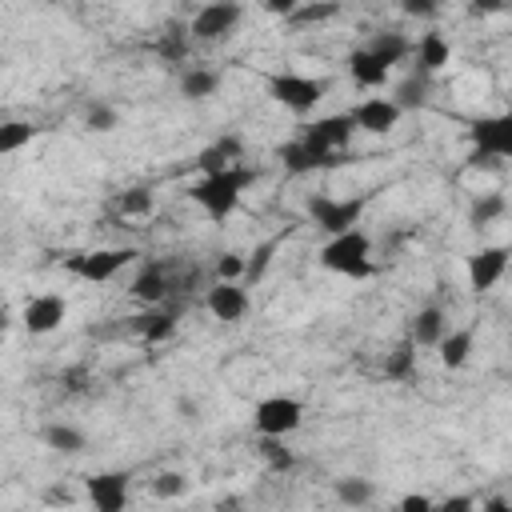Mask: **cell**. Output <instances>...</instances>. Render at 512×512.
Here are the masks:
<instances>
[{
  "instance_id": "cell-12",
  "label": "cell",
  "mask_w": 512,
  "mask_h": 512,
  "mask_svg": "<svg viewBox=\"0 0 512 512\" xmlns=\"http://www.w3.org/2000/svg\"><path fill=\"white\" fill-rule=\"evenodd\" d=\"M508 244H484V248H476L472 256H468V264H464V272H468V288L476 292V296H484V292H492L500 280H504V272H508Z\"/></svg>"
},
{
  "instance_id": "cell-18",
  "label": "cell",
  "mask_w": 512,
  "mask_h": 512,
  "mask_svg": "<svg viewBox=\"0 0 512 512\" xmlns=\"http://www.w3.org/2000/svg\"><path fill=\"white\" fill-rule=\"evenodd\" d=\"M412 52H416V72H420V76H436V72L448 68V60H452V44H448V36L436 32V28H428V32L412 44Z\"/></svg>"
},
{
  "instance_id": "cell-40",
  "label": "cell",
  "mask_w": 512,
  "mask_h": 512,
  "mask_svg": "<svg viewBox=\"0 0 512 512\" xmlns=\"http://www.w3.org/2000/svg\"><path fill=\"white\" fill-rule=\"evenodd\" d=\"M296 4H300V0H268V4H264V12H272V16H284V20H288V16L296 12Z\"/></svg>"
},
{
  "instance_id": "cell-17",
  "label": "cell",
  "mask_w": 512,
  "mask_h": 512,
  "mask_svg": "<svg viewBox=\"0 0 512 512\" xmlns=\"http://www.w3.org/2000/svg\"><path fill=\"white\" fill-rule=\"evenodd\" d=\"M276 160L284 164V172H288V176H308V172H320V168H332V164H336V160H328L324 152L308 148L300 136L284 140V144L276 148Z\"/></svg>"
},
{
  "instance_id": "cell-31",
  "label": "cell",
  "mask_w": 512,
  "mask_h": 512,
  "mask_svg": "<svg viewBox=\"0 0 512 512\" xmlns=\"http://www.w3.org/2000/svg\"><path fill=\"white\" fill-rule=\"evenodd\" d=\"M36 136L32 120H0V156H12L20 148H28Z\"/></svg>"
},
{
  "instance_id": "cell-28",
  "label": "cell",
  "mask_w": 512,
  "mask_h": 512,
  "mask_svg": "<svg viewBox=\"0 0 512 512\" xmlns=\"http://www.w3.org/2000/svg\"><path fill=\"white\" fill-rule=\"evenodd\" d=\"M280 240H284V232L272 236V240H264V244H256V248L244 256V280H240L244 288L264 280V272H268V264H272V256H276V248H280Z\"/></svg>"
},
{
  "instance_id": "cell-39",
  "label": "cell",
  "mask_w": 512,
  "mask_h": 512,
  "mask_svg": "<svg viewBox=\"0 0 512 512\" xmlns=\"http://www.w3.org/2000/svg\"><path fill=\"white\" fill-rule=\"evenodd\" d=\"M396 512H432V496H424V492H408V496H400Z\"/></svg>"
},
{
  "instance_id": "cell-36",
  "label": "cell",
  "mask_w": 512,
  "mask_h": 512,
  "mask_svg": "<svg viewBox=\"0 0 512 512\" xmlns=\"http://www.w3.org/2000/svg\"><path fill=\"white\" fill-rule=\"evenodd\" d=\"M336 12H340L336 4H296V12L288 16V24H324Z\"/></svg>"
},
{
  "instance_id": "cell-6",
  "label": "cell",
  "mask_w": 512,
  "mask_h": 512,
  "mask_svg": "<svg viewBox=\"0 0 512 512\" xmlns=\"http://www.w3.org/2000/svg\"><path fill=\"white\" fill-rule=\"evenodd\" d=\"M136 248H88V252H72V256H64V272L68 276H76V280H84V284H108V280H116L128 264H136Z\"/></svg>"
},
{
  "instance_id": "cell-37",
  "label": "cell",
  "mask_w": 512,
  "mask_h": 512,
  "mask_svg": "<svg viewBox=\"0 0 512 512\" xmlns=\"http://www.w3.org/2000/svg\"><path fill=\"white\" fill-rule=\"evenodd\" d=\"M260 452H264V460L276 468V472H288L296 460H292V452L280 444V440H260Z\"/></svg>"
},
{
  "instance_id": "cell-38",
  "label": "cell",
  "mask_w": 512,
  "mask_h": 512,
  "mask_svg": "<svg viewBox=\"0 0 512 512\" xmlns=\"http://www.w3.org/2000/svg\"><path fill=\"white\" fill-rule=\"evenodd\" d=\"M432 512H476V496L472 492H452L444 500H432Z\"/></svg>"
},
{
  "instance_id": "cell-23",
  "label": "cell",
  "mask_w": 512,
  "mask_h": 512,
  "mask_svg": "<svg viewBox=\"0 0 512 512\" xmlns=\"http://www.w3.org/2000/svg\"><path fill=\"white\" fill-rule=\"evenodd\" d=\"M348 76H352V84H360V88H384L388 84V68L360 44V48H352L348 52Z\"/></svg>"
},
{
  "instance_id": "cell-24",
  "label": "cell",
  "mask_w": 512,
  "mask_h": 512,
  "mask_svg": "<svg viewBox=\"0 0 512 512\" xmlns=\"http://www.w3.org/2000/svg\"><path fill=\"white\" fill-rule=\"evenodd\" d=\"M40 440H44V448H52V452H60V456H80V452L88 448V436H84L76 424H64V420L44 424V428H40Z\"/></svg>"
},
{
  "instance_id": "cell-20",
  "label": "cell",
  "mask_w": 512,
  "mask_h": 512,
  "mask_svg": "<svg viewBox=\"0 0 512 512\" xmlns=\"http://www.w3.org/2000/svg\"><path fill=\"white\" fill-rule=\"evenodd\" d=\"M176 308H168V304H160V308H148V312H140L136 320H132V332L144 340V344H160V340H168L172 332H176Z\"/></svg>"
},
{
  "instance_id": "cell-10",
  "label": "cell",
  "mask_w": 512,
  "mask_h": 512,
  "mask_svg": "<svg viewBox=\"0 0 512 512\" xmlns=\"http://www.w3.org/2000/svg\"><path fill=\"white\" fill-rule=\"evenodd\" d=\"M172 292H176V268H172L168 260H144V264L136 268L132 284H128V296L140 300V304H148V308L168 304Z\"/></svg>"
},
{
  "instance_id": "cell-22",
  "label": "cell",
  "mask_w": 512,
  "mask_h": 512,
  "mask_svg": "<svg viewBox=\"0 0 512 512\" xmlns=\"http://www.w3.org/2000/svg\"><path fill=\"white\" fill-rule=\"evenodd\" d=\"M364 48H368V52H372V56H376V60H380L388 72H392V68H396L404 56H412V40H408L404 32H396V28L372 32V40H368Z\"/></svg>"
},
{
  "instance_id": "cell-11",
  "label": "cell",
  "mask_w": 512,
  "mask_h": 512,
  "mask_svg": "<svg viewBox=\"0 0 512 512\" xmlns=\"http://www.w3.org/2000/svg\"><path fill=\"white\" fill-rule=\"evenodd\" d=\"M84 496H88L92 512H124L128 508V496H132V476L120 472V468L92 472L84 480Z\"/></svg>"
},
{
  "instance_id": "cell-2",
  "label": "cell",
  "mask_w": 512,
  "mask_h": 512,
  "mask_svg": "<svg viewBox=\"0 0 512 512\" xmlns=\"http://www.w3.org/2000/svg\"><path fill=\"white\" fill-rule=\"evenodd\" d=\"M320 268L336 272V276H348V280H368L376 272V260H372V240L364 228H352V232H340V236H328L320 244Z\"/></svg>"
},
{
  "instance_id": "cell-4",
  "label": "cell",
  "mask_w": 512,
  "mask_h": 512,
  "mask_svg": "<svg viewBox=\"0 0 512 512\" xmlns=\"http://www.w3.org/2000/svg\"><path fill=\"white\" fill-rule=\"evenodd\" d=\"M264 88H268V96H272L280 108H288V112H296V116H308V112L328 96L332 80H324V76H304V72H268V76H264Z\"/></svg>"
},
{
  "instance_id": "cell-26",
  "label": "cell",
  "mask_w": 512,
  "mask_h": 512,
  "mask_svg": "<svg viewBox=\"0 0 512 512\" xmlns=\"http://www.w3.org/2000/svg\"><path fill=\"white\" fill-rule=\"evenodd\" d=\"M332 496L344 504V508H368L376 500V484L368 476H340L332 484Z\"/></svg>"
},
{
  "instance_id": "cell-13",
  "label": "cell",
  "mask_w": 512,
  "mask_h": 512,
  "mask_svg": "<svg viewBox=\"0 0 512 512\" xmlns=\"http://www.w3.org/2000/svg\"><path fill=\"white\" fill-rule=\"evenodd\" d=\"M64 316H68V300H64L60 292H36V296H28L24 308H20V324H24L28 336H48V332H56V328L64 324Z\"/></svg>"
},
{
  "instance_id": "cell-15",
  "label": "cell",
  "mask_w": 512,
  "mask_h": 512,
  "mask_svg": "<svg viewBox=\"0 0 512 512\" xmlns=\"http://www.w3.org/2000/svg\"><path fill=\"white\" fill-rule=\"evenodd\" d=\"M204 308H208V316L212 320H220V324H240L244 316H248V288L244 284H212L208 292H204Z\"/></svg>"
},
{
  "instance_id": "cell-3",
  "label": "cell",
  "mask_w": 512,
  "mask_h": 512,
  "mask_svg": "<svg viewBox=\"0 0 512 512\" xmlns=\"http://www.w3.org/2000/svg\"><path fill=\"white\" fill-rule=\"evenodd\" d=\"M468 144L472 168H496L500 160L512 156V116L508 112H492V116H476L468 124Z\"/></svg>"
},
{
  "instance_id": "cell-21",
  "label": "cell",
  "mask_w": 512,
  "mask_h": 512,
  "mask_svg": "<svg viewBox=\"0 0 512 512\" xmlns=\"http://www.w3.org/2000/svg\"><path fill=\"white\" fill-rule=\"evenodd\" d=\"M472 344H476V328H448V332L440 336V344H436V356H440V364H444L448 372H456V368L468 364Z\"/></svg>"
},
{
  "instance_id": "cell-32",
  "label": "cell",
  "mask_w": 512,
  "mask_h": 512,
  "mask_svg": "<svg viewBox=\"0 0 512 512\" xmlns=\"http://www.w3.org/2000/svg\"><path fill=\"white\" fill-rule=\"evenodd\" d=\"M120 124V112L108 104V100H92L88 108H84V128L88 132H112Z\"/></svg>"
},
{
  "instance_id": "cell-9",
  "label": "cell",
  "mask_w": 512,
  "mask_h": 512,
  "mask_svg": "<svg viewBox=\"0 0 512 512\" xmlns=\"http://www.w3.org/2000/svg\"><path fill=\"white\" fill-rule=\"evenodd\" d=\"M244 20V8L232 4V0H216V4H200L192 12V24H188V36L200 40V44H220L228 40Z\"/></svg>"
},
{
  "instance_id": "cell-41",
  "label": "cell",
  "mask_w": 512,
  "mask_h": 512,
  "mask_svg": "<svg viewBox=\"0 0 512 512\" xmlns=\"http://www.w3.org/2000/svg\"><path fill=\"white\" fill-rule=\"evenodd\" d=\"M480 512H512V504H508L504 496H488V500L480 504Z\"/></svg>"
},
{
  "instance_id": "cell-33",
  "label": "cell",
  "mask_w": 512,
  "mask_h": 512,
  "mask_svg": "<svg viewBox=\"0 0 512 512\" xmlns=\"http://www.w3.org/2000/svg\"><path fill=\"white\" fill-rule=\"evenodd\" d=\"M152 496L156 500H176V496H184V488H188V480H184V472H172V468H164V472H156L152 476Z\"/></svg>"
},
{
  "instance_id": "cell-30",
  "label": "cell",
  "mask_w": 512,
  "mask_h": 512,
  "mask_svg": "<svg viewBox=\"0 0 512 512\" xmlns=\"http://www.w3.org/2000/svg\"><path fill=\"white\" fill-rule=\"evenodd\" d=\"M384 376H388V380H412V376H416V348H412L408 336L388 352V360H384Z\"/></svg>"
},
{
  "instance_id": "cell-16",
  "label": "cell",
  "mask_w": 512,
  "mask_h": 512,
  "mask_svg": "<svg viewBox=\"0 0 512 512\" xmlns=\"http://www.w3.org/2000/svg\"><path fill=\"white\" fill-rule=\"evenodd\" d=\"M236 164H244V136H240V132L216 136V140L196 156L200 176H212V172H224V168H236Z\"/></svg>"
},
{
  "instance_id": "cell-19",
  "label": "cell",
  "mask_w": 512,
  "mask_h": 512,
  "mask_svg": "<svg viewBox=\"0 0 512 512\" xmlns=\"http://www.w3.org/2000/svg\"><path fill=\"white\" fill-rule=\"evenodd\" d=\"M444 332H448V320H444V308H436V304H424V308L408 320V340H412V348H436Z\"/></svg>"
},
{
  "instance_id": "cell-35",
  "label": "cell",
  "mask_w": 512,
  "mask_h": 512,
  "mask_svg": "<svg viewBox=\"0 0 512 512\" xmlns=\"http://www.w3.org/2000/svg\"><path fill=\"white\" fill-rule=\"evenodd\" d=\"M116 204L124 216H148L152 212V188H128V192H120Z\"/></svg>"
},
{
  "instance_id": "cell-8",
  "label": "cell",
  "mask_w": 512,
  "mask_h": 512,
  "mask_svg": "<svg viewBox=\"0 0 512 512\" xmlns=\"http://www.w3.org/2000/svg\"><path fill=\"white\" fill-rule=\"evenodd\" d=\"M352 136H356V124H352L348 112H328V116H316V120H304V124H300V140H304L308 148L324 152V156L336 160V164H340L344 148L352 144Z\"/></svg>"
},
{
  "instance_id": "cell-27",
  "label": "cell",
  "mask_w": 512,
  "mask_h": 512,
  "mask_svg": "<svg viewBox=\"0 0 512 512\" xmlns=\"http://www.w3.org/2000/svg\"><path fill=\"white\" fill-rule=\"evenodd\" d=\"M504 212H508V196H504V192H480V196L468 204V224H472V228H488V224H496Z\"/></svg>"
},
{
  "instance_id": "cell-14",
  "label": "cell",
  "mask_w": 512,
  "mask_h": 512,
  "mask_svg": "<svg viewBox=\"0 0 512 512\" xmlns=\"http://www.w3.org/2000/svg\"><path fill=\"white\" fill-rule=\"evenodd\" d=\"M352 124H356V132H368V136H388L396 124H400V108L388 100V96H368V100H360L352 112Z\"/></svg>"
},
{
  "instance_id": "cell-34",
  "label": "cell",
  "mask_w": 512,
  "mask_h": 512,
  "mask_svg": "<svg viewBox=\"0 0 512 512\" xmlns=\"http://www.w3.org/2000/svg\"><path fill=\"white\" fill-rule=\"evenodd\" d=\"M212 272H216L220 284H240V280H244V252H224V256H216Z\"/></svg>"
},
{
  "instance_id": "cell-25",
  "label": "cell",
  "mask_w": 512,
  "mask_h": 512,
  "mask_svg": "<svg viewBox=\"0 0 512 512\" xmlns=\"http://www.w3.org/2000/svg\"><path fill=\"white\" fill-rule=\"evenodd\" d=\"M220 72L216 68H200V64H192V68H184V76H180V96L184 100H212L216 92H220Z\"/></svg>"
},
{
  "instance_id": "cell-5",
  "label": "cell",
  "mask_w": 512,
  "mask_h": 512,
  "mask_svg": "<svg viewBox=\"0 0 512 512\" xmlns=\"http://www.w3.org/2000/svg\"><path fill=\"white\" fill-rule=\"evenodd\" d=\"M368 200H372L368 192H364V196H324V192H316V196L304 200V212H308V220H312L320 232L340 236V232L360 228V216H364Z\"/></svg>"
},
{
  "instance_id": "cell-1",
  "label": "cell",
  "mask_w": 512,
  "mask_h": 512,
  "mask_svg": "<svg viewBox=\"0 0 512 512\" xmlns=\"http://www.w3.org/2000/svg\"><path fill=\"white\" fill-rule=\"evenodd\" d=\"M256 180H260V168L236 164V168H224V172H212V176L192 180L188 196H192V204H196L212 224H224V220L240 208L244 192H248Z\"/></svg>"
},
{
  "instance_id": "cell-7",
  "label": "cell",
  "mask_w": 512,
  "mask_h": 512,
  "mask_svg": "<svg viewBox=\"0 0 512 512\" xmlns=\"http://www.w3.org/2000/svg\"><path fill=\"white\" fill-rule=\"evenodd\" d=\"M300 424H304V400H296V396L276 392V396L256 400V408H252V428L260 440H284Z\"/></svg>"
},
{
  "instance_id": "cell-29",
  "label": "cell",
  "mask_w": 512,
  "mask_h": 512,
  "mask_svg": "<svg viewBox=\"0 0 512 512\" xmlns=\"http://www.w3.org/2000/svg\"><path fill=\"white\" fill-rule=\"evenodd\" d=\"M428 88H432V76H408V80H400L396 84V96H388L400 112H408V108H424L428 104Z\"/></svg>"
},
{
  "instance_id": "cell-42",
  "label": "cell",
  "mask_w": 512,
  "mask_h": 512,
  "mask_svg": "<svg viewBox=\"0 0 512 512\" xmlns=\"http://www.w3.org/2000/svg\"><path fill=\"white\" fill-rule=\"evenodd\" d=\"M404 12H408V16H432L436 8H432V4H404Z\"/></svg>"
}]
</instances>
